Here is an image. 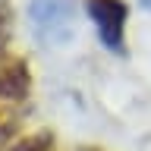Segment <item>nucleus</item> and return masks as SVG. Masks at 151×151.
<instances>
[{"mask_svg":"<svg viewBox=\"0 0 151 151\" xmlns=\"http://www.w3.org/2000/svg\"><path fill=\"white\" fill-rule=\"evenodd\" d=\"M142 6H145V9H151V0H142Z\"/></svg>","mask_w":151,"mask_h":151,"instance_id":"obj_6","label":"nucleus"},{"mask_svg":"<svg viewBox=\"0 0 151 151\" xmlns=\"http://www.w3.org/2000/svg\"><path fill=\"white\" fill-rule=\"evenodd\" d=\"M32 91L28 63L22 57H3L0 60V101H25Z\"/></svg>","mask_w":151,"mask_h":151,"instance_id":"obj_3","label":"nucleus"},{"mask_svg":"<svg viewBox=\"0 0 151 151\" xmlns=\"http://www.w3.org/2000/svg\"><path fill=\"white\" fill-rule=\"evenodd\" d=\"M28 19L44 44H66L76 32V0H32Z\"/></svg>","mask_w":151,"mask_h":151,"instance_id":"obj_1","label":"nucleus"},{"mask_svg":"<svg viewBox=\"0 0 151 151\" xmlns=\"http://www.w3.org/2000/svg\"><path fill=\"white\" fill-rule=\"evenodd\" d=\"M9 25H13V9H9L6 0H0V47L9 38Z\"/></svg>","mask_w":151,"mask_h":151,"instance_id":"obj_5","label":"nucleus"},{"mask_svg":"<svg viewBox=\"0 0 151 151\" xmlns=\"http://www.w3.org/2000/svg\"><path fill=\"white\" fill-rule=\"evenodd\" d=\"M88 16L94 19L98 38L110 54H123L126 50V19H129V6L123 0H88Z\"/></svg>","mask_w":151,"mask_h":151,"instance_id":"obj_2","label":"nucleus"},{"mask_svg":"<svg viewBox=\"0 0 151 151\" xmlns=\"http://www.w3.org/2000/svg\"><path fill=\"white\" fill-rule=\"evenodd\" d=\"M16 151H54V139H50V132H35L25 142H19Z\"/></svg>","mask_w":151,"mask_h":151,"instance_id":"obj_4","label":"nucleus"}]
</instances>
